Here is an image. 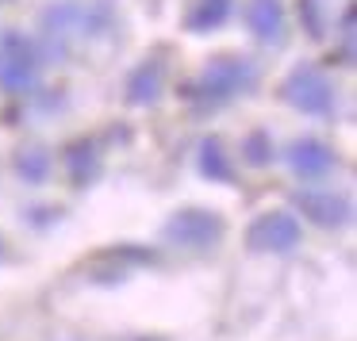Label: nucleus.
Wrapping results in <instances>:
<instances>
[{
    "instance_id": "5",
    "label": "nucleus",
    "mask_w": 357,
    "mask_h": 341,
    "mask_svg": "<svg viewBox=\"0 0 357 341\" xmlns=\"http://www.w3.org/2000/svg\"><path fill=\"white\" fill-rule=\"evenodd\" d=\"M296 207L303 211V219H311L315 226H326V230H338L354 219V203L338 192H315V188H303L296 192Z\"/></svg>"
},
{
    "instance_id": "10",
    "label": "nucleus",
    "mask_w": 357,
    "mask_h": 341,
    "mask_svg": "<svg viewBox=\"0 0 357 341\" xmlns=\"http://www.w3.org/2000/svg\"><path fill=\"white\" fill-rule=\"evenodd\" d=\"M162 85H165V65L150 58V62H142L139 70L131 73V81H127V100L131 104H150V100H158Z\"/></svg>"
},
{
    "instance_id": "6",
    "label": "nucleus",
    "mask_w": 357,
    "mask_h": 341,
    "mask_svg": "<svg viewBox=\"0 0 357 341\" xmlns=\"http://www.w3.org/2000/svg\"><path fill=\"white\" fill-rule=\"evenodd\" d=\"M35 77V50L27 47V39L8 35L0 42V85L8 93H24Z\"/></svg>"
},
{
    "instance_id": "15",
    "label": "nucleus",
    "mask_w": 357,
    "mask_h": 341,
    "mask_svg": "<svg viewBox=\"0 0 357 341\" xmlns=\"http://www.w3.org/2000/svg\"><path fill=\"white\" fill-rule=\"evenodd\" d=\"M246 161L250 165H269L273 161V142H269L265 131H254L246 138Z\"/></svg>"
},
{
    "instance_id": "11",
    "label": "nucleus",
    "mask_w": 357,
    "mask_h": 341,
    "mask_svg": "<svg viewBox=\"0 0 357 341\" xmlns=\"http://www.w3.org/2000/svg\"><path fill=\"white\" fill-rule=\"evenodd\" d=\"M200 173L208 180H219V184H231V180H234V169H231V161H227L223 142H219V138H208L200 146Z\"/></svg>"
},
{
    "instance_id": "2",
    "label": "nucleus",
    "mask_w": 357,
    "mask_h": 341,
    "mask_svg": "<svg viewBox=\"0 0 357 341\" xmlns=\"http://www.w3.org/2000/svg\"><path fill=\"white\" fill-rule=\"evenodd\" d=\"M165 241L173 246H185V249H211L219 238H223V219L208 207H185V211H173L169 223L162 226Z\"/></svg>"
},
{
    "instance_id": "1",
    "label": "nucleus",
    "mask_w": 357,
    "mask_h": 341,
    "mask_svg": "<svg viewBox=\"0 0 357 341\" xmlns=\"http://www.w3.org/2000/svg\"><path fill=\"white\" fill-rule=\"evenodd\" d=\"M250 85H254V65L246 58H219L200 73V81H192L188 96L200 104H223L231 96L246 93Z\"/></svg>"
},
{
    "instance_id": "4",
    "label": "nucleus",
    "mask_w": 357,
    "mask_h": 341,
    "mask_svg": "<svg viewBox=\"0 0 357 341\" xmlns=\"http://www.w3.org/2000/svg\"><path fill=\"white\" fill-rule=\"evenodd\" d=\"M280 96L303 116H326L334 104V88L315 65H296L280 85Z\"/></svg>"
},
{
    "instance_id": "16",
    "label": "nucleus",
    "mask_w": 357,
    "mask_h": 341,
    "mask_svg": "<svg viewBox=\"0 0 357 341\" xmlns=\"http://www.w3.org/2000/svg\"><path fill=\"white\" fill-rule=\"evenodd\" d=\"M0 246H4V241H0ZM0 257H4V249H0Z\"/></svg>"
},
{
    "instance_id": "8",
    "label": "nucleus",
    "mask_w": 357,
    "mask_h": 341,
    "mask_svg": "<svg viewBox=\"0 0 357 341\" xmlns=\"http://www.w3.org/2000/svg\"><path fill=\"white\" fill-rule=\"evenodd\" d=\"M154 261H158V253L139 249V246L104 249V253L93 261V280H123L127 269H135V264H154Z\"/></svg>"
},
{
    "instance_id": "9",
    "label": "nucleus",
    "mask_w": 357,
    "mask_h": 341,
    "mask_svg": "<svg viewBox=\"0 0 357 341\" xmlns=\"http://www.w3.org/2000/svg\"><path fill=\"white\" fill-rule=\"evenodd\" d=\"M242 16H246L250 31L261 42L280 39V31H284V8H280V0H250Z\"/></svg>"
},
{
    "instance_id": "7",
    "label": "nucleus",
    "mask_w": 357,
    "mask_h": 341,
    "mask_svg": "<svg viewBox=\"0 0 357 341\" xmlns=\"http://www.w3.org/2000/svg\"><path fill=\"white\" fill-rule=\"evenodd\" d=\"M288 165H292V173L300 180H319L338 165V157H334V150L319 138H296L292 146H288Z\"/></svg>"
},
{
    "instance_id": "13",
    "label": "nucleus",
    "mask_w": 357,
    "mask_h": 341,
    "mask_svg": "<svg viewBox=\"0 0 357 341\" xmlns=\"http://www.w3.org/2000/svg\"><path fill=\"white\" fill-rule=\"evenodd\" d=\"M66 165H70V177L77 180V184H89V177L96 173L93 146H89V142H77V146H70V154H66Z\"/></svg>"
},
{
    "instance_id": "14",
    "label": "nucleus",
    "mask_w": 357,
    "mask_h": 341,
    "mask_svg": "<svg viewBox=\"0 0 357 341\" xmlns=\"http://www.w3.org/2000/svg\"><path fill=\"white\" fill-rule=\"evenodd\" d=\"M16 169H20V177H27V180H43L50 169V157L43 154V150H24V154L16 157Z\"/></svg>"
},
{
    "instance_id": "12",
    "label": "nucleus",
    "mask_w": 357,
    "mask_h": 341,
    "mask_svg": "<svg viewBox=\"0 0 357 341\" xmlns=\"http://www.w3.org/2000/svg\"><path fill=\"white\" fill-rule=\"evenodd\" d=\"M231 16V0H200L192 12H188V27L192 31H211L223 19Z\"/></svg>"
},
{
    "instance_id": "3",
    "label": "nucleus",
    "mask_w": 357,
    "mask_h": 341,
    "mask_svg": "<svg viewBox=\"0 0 357 341\" xmlns=\"http://www.w3.org/2000/svg\"><path fill=\"white\" fill-rule=\"evenodd\" d=\"M300 219L292 211H261L246 230V246L254 253H292L300 246Z\"/></svg>"
}]
</instances>
